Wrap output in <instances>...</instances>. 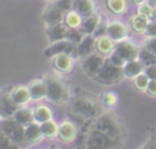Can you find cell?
<instances>
[{"mask_svg": "<svg viewBox=\"0 0 156 149\" xmlns=\"http://www.w3.org/2000/svg\"><path fill=\"white\" fill-rule=\"evenodd\" d=\"M95 131H99L111 137L121 138L123 134V126L122 122L113 114H101L96 118Z\"/></svg>", "mask_w": 156, "mask_h": 149, "instance_id": "obj_1", "label": "cell"}, {"mask_svg": "<svg viewBox=\"0 0 156 149\" xmlns=\"http://www.w3.org/2000/svg\"><path fill=\"white\" fill-rule=\"evenodd\" d=\"M119 147V138L107 136L99 131L90 133L85 142V149H118Z\"/></svg>", "mask_w": 156, "mask_h": 149, "instance_id": "obj_2", "label": "cell"}, {"mask_svg": "<svg viewBox=\"0 0 156 149\" xmlns=\"http://www.w3.org/2000/svg\"><path fill=\"white\" fill-rule=\"evenodd\" d=\"M44 81L48 88V99H50L54 103H61L68 99V89L61 78L49 74L44 78Z\"/></svg>", "mask_w": 156, "mask_h": 149, "instance_id": "obj_3", "label": "cell"}, {"mask_svg": "<svg viewBox=\"0 0 156 149\" xmlns=\"http://www.w3.org/2000/svg\"><path fill=\"white\" fill-rule=\"evenodd\" d=\"M71 110L79 117H98L101 115L100 105L94 99L87 96L77 98L71 104Z\"/></svg>", "mask_w": 156, "mask_h": 149, "instance_id": "obj_4", "label": "cell"}, {"mask_svg": "<svg viewBox=\"0 0 156 149\" xmlns=\"http://www.w3.org/2000/svg\"><path fill=\"white\" fill-rule=\"evenodd\" d=\"M123 77H124L123 68L113 65L108 59H106L104 66L96 74L95 79L104 84H113V83L118 82L119 79H122Z\"/></svg>", "mask_w": 156, "mask_h": 149, "instance_id": "obj_5", "label": "cell"}, {"mask_svg": "<svg viewBox=\"0 0 156 149\" xmlns=\"http://www.w3.org/2000/svg\"><path fill=\"white\" fill-rule=\"evenodd\" d=\"M0 129H2L17 144L22 145V144L27 143L26 137H24V126H22L21 123H18L15 118H12V117L5 118L0 123Z\"/></svg>", "mask_w": 156, "mask_h": 149, "instance_id": "obj_6", "label": "cell"}, {"mask_svg": "<svg viewBox=\"0 0 156 149\" xmlns=\"http://www.w3.org/2000/svg\"><path fill=\"white\" fill-rule=\"evenodd\" d=\"M44 54L48 57H54V56L60 55V54L73 55V54H77V44L69 42L68 39L57 40V42L51 43V45L49 48H46Z\"/></svg>", "mask_w": 156, "mask_h": 149, "instance_id": "obj_7", "label": "cell"}, {"mask_svg": "<svg viewBox=\"0 0 156 149\" xmlns=\"http://www.w3.org/2000/svg\"><path fill=\"white\" fill-rule=\"evenodd\" d=\"M105 57L101 54H90L89 56H85L83 59L82 62V67L85 71L87 74L91 76V77H96V74L99 73V71L101 70V67L105 64Z\"/></svg>", "mask_w": 156, "mask_h": 149, "instance_id": "obj_8", "label": "cell"}, {"mask_svg": "<svg viewBox=\"0 0 156 149\" xmlns=\"http://www.w3.org/2000/svg\"><path fill=\"white\" fill-rule=\"evenodd\" d=\"M115 51H117L126 61L138 59V54H139V49L136 48V45L133 42L124 39L117 42V44L115 45Z\"/></svg>", "mask_w": 156, "mask_h": 149, "instance_id": "obj_9", "label": "cell"}, {"mask_svg": "<svg viewBox=\"0 0 156 149\" xmlns=\"http://www.w3.org/2000/svg\"><path fill=\"white\" fill-rule=\"evenodd\" d=\"M65 12L61 11L54 2L50 4L46 9V11L44 12V21L46 23V26H54V24H57L60 22H63V18H65Z\"/></svg>", "mask_w": 156, "mask_h": 149, "instance_id": "obj_10", "label": "cell"}, {"mask_svg": "<svg viewBox=\"0 0 156 149\" xmlns=\"http://www.w3.org/2000/svg\"><path fill=\"white\" fill-rule=\"evenodd\" d=\"M68 29L69 28H68V26L65 22H60V23L54 24V26H48V28H46V35H48L49 40L51 43H54V42H57V40L66 39V35H67Z\"/></svg>", "mask_w": 156, "mask_h": 149, "instance_id": "obj_11", "label": "cell"}, {"mask_svg": "<svg viewBox=\"0 0 156 149\" xmlns=\"http://www.w3.org/2000/svg\"><path fill=\"white\" fill-rule=\"evenodd\" d=\"M94 48H96V38L93 34H85L83 40L77 44V55L80 57L89 56L93 54Z\"/></svg>", "mask_w": 156, "mask_h": 149, "instance_id": "obj_12", "label": "cell"}, {"mask_svg": "<svg viewBox=\"0 0 156 149\" xmlns=\"http://www.w3.org/2000/svg\"><path fill=\"white\" fill-rule=\"evenodd\" d=\"M28 89H29L32 100H35V101L41 100L48 95V88L44 79H35L30 82L28 85Z\"/></svg>", "mask_w": 156, "mask_h": 149, "instance_id": "obj_13", "label": "cell"}, {"mask_svg": "<svg viewBox=\"0 0 156 149\" xmlns=\"http://www.w3.org/2000/svg\"><path fill=\"white\" fill-rule=\"evenodd\" d=\"M77 137V128L71 121H63L58 125V138L62 142H73Z\"/></svg>", "mask_w": 156, "mask_h": 149, "instance_id": "obj_14", "label": "cell"}, {"mask_svg": "<svg viewBox=\"0 0 156 149\" xmlns=\"http://www.w3.org/2000/svg\"><path fill=\"white\" fill-rule=\"evenodd\" d=\"M107 35L113 42H119V40L126 38L127 28L122 22H118V21L108 22V24H107Z\"/></svg>", "mask_w": 156, "mask_h": 149, "instance_id": "obj_15", "label": "cell"}, {"mask_svg": "<svg viewBox=\"0 0 156 149\" xmlns=\"http://www.w3.org/2000/svg\"><path fill=\"white\" fill-rule=\"evenodd\" d=\"M0 107H1V114L5 118L13 117L17 109L20 107L10 96V94H5L0 96Z\"/></svg>", "mask_w": 156, "mask_h": 149, "instance_id": "obj_16", "label": "cell"}, {"mask_svg": "<svg viewBox=\"0 0 156 149\" xmlns=\"http://www.w3.org/2000/svg\"><path fill=\"white\" fill-rule=\"evenodd\" d=\"M11 99L18 105V106H24L29 100H32L30 98V93L28 87L24 85H18L16 87L11 93H10Z\"/></svg>", "mask_w": 156, "mask_h": 149, "instance_id": "obj_17", "label": "cell"}, {"mask_svg": "<svg viewBox=\"0 0 156 149\" xmlns=\"http://www.w3.org/2000/svg\"><path fill=\"white\" fill-rule=\"evenodd\" d=\"M24 137L27 143H38L39 140H41L43 133L40 129V123H38L37 121H33L32 123L27 125L24 127Z\"/></svg>", "mask_w": 156, "mask_h": 149, "instance_id": "obj_18", "label": "cell"}, {"mask_svg": "<svg viewBox=\"0 0 156 149\" xmlns=\"http://www.w3.org/2000/svg\"><path fill=\"white\" fill-rule=\"evenodd\" d=\"M54 66L57 71L62 73H67L73 67V59L68 54H60L54 56Z\"/></svg>", "mask_w": 156, "mask_h": 149, "instance_id": "obj_19", "label": "cell"}, {"mask_svg": "<svg viewBox=\"0 0 156 149\" xmlns=\"http://www.w3.org/2000/svg\"><path fill=\"white\" fill-rule=\"evenodd\" d=\"M144 70H145V65L139 59H135V60H130L126 62L123 67V73H124V77L134 78L139 73L144 72Z\"/></svg>", "mask_w": 156, "mask_h": 149, "instance_id": "obj_20", "label": "cell"}, {"mask_svg": "<svg viewBox=\"0 0 156 149\" xmlns=\"http://www.w3.org/2000/svg\"><path fill=\"white\" fill-rule=\"evenodd\" d=\"M13 118L21 123L22 126H27L29 123H32L34 121V110H30L27 106H20L13 116Z\"/></svg>", "mask_w": 156, "mask_h": 149, "instance_id": "obj_21", "label": "cell"}, {"mask_svg": "<svg viewBox=\"0 0 156 149\" xmlns=\"http://www.w3.org/2000/svg\"><path fill=\"white\" fill-rule=\"evenodd\" d=\"M99 23H100V16L94 12L87 17H83V22L80 27L85 34H93Z\"/></svg>", "mask_w": 156, "mask_h": 149, "instance_id": "obj_22", "label": "cell"}, {"mask_svg": "<svg viewBox=\"0 0 156 149\" xmlns=\"http://www.w3.org/2000/svg\"><path fill=\"white\" fill-rule=\"evenodd\" d=\"M115 43L108 35H104L96 39V49L101 55H110L115 50Z\"/></svg>", "mask_w": 156, "mask_h": 149, "instance_id": "obj_23", "label": "cell"}, {"mask_svg": "<svg viewBox=\"0 0 156 149\" xmlns=\"http://www.w3.org/2000/svg\"><path fill=\"white\" fill-rule=\"evenodd\" d=\"M40 129H41L44 138L51 139V138L58 137V123L56 121H54L52 118L40 123Z\"/></svg>", "mask_w": 156, "mask_h": 149, "instance_id": "obj_24", "label": "cell"}, {"mask_svg": "<svg viewBox=\"0 0 156 149\" xmlns=\"http://www.w3.org/2000/svg\"><path fill=\"white\" fill-rule=\"evenodd\" d=\"M73 10L77 11L82 17H87L94 13V1L93 0H74Z\"/></svg>", "mask_w": 156, "mask_h": 149, "instance_id": "obj_25", "label": "cell"}, {"mask_svg": "<svg viewBox=\"0 0 156 149\" xmlns=\"http://www.w3.org/2000/svg\"><path fill=\"white\" fill-rule=\"evenodd\" d=\"M51 118H52V111L46 105L39 104L34 109V121H37L38 123H43V122L49 121Z\"/></svg>", "mask_w": 156, "mask_h": 149, "instance_id": "obj_26", "label": "cell"}, {"mask_svg": "<svg viewBox=\"0 0 156 149\" xmlns=\"http://www.w3.org/2000/svg\"><path fill=\"white\" fill-rule=\"evenodd\" d=\"M149 21H150L149 17H146L141 13H138L132 18V28L136 33H145V29L147 27Z\"/></svg>", "mask_w": 156, "mask_h": 149, "instance_id": "obj_27", "label": "cell"}, {"mask_svg": "<svg viewBox=\"0 0 156 149\" xmlns=\"http://www.w3.org/2000/svg\"><path fill=\"white\" fill-rule=\"evenodd\" d=\"M82 22L83 17L74 10H71L65 15V23L68 26V28H79Z\"/></svg>", "mask_w": 156, "mask_h": 149, "instance_id": "obj_28", "label": "cell"}, {"mask_svg": "<svg viewBox=\"0 0 156 149\" xmlns=\"http://www.w3.org/2000/svg\"><path fill=\"white\" fill-rule=\"evenodd\" d=\"M107 7L111 12L116 15H121L126 12L127 4L126 0H107Z\"/></svg>", "mask_w": 156, "mask_h": 149, "instance_id": "obj_29", "label": "cell"}, {"mask_svg": "<svg viewBox=\"0 0 156 149\" xmlns=\"http://www.w3.org/2000/svg\"><path fill=\"white\" fill-rule=\"evenodd\" d=\"M138 59L145 65V66H150V65H156V55H154L152 53H150L145 46L139 50L138 54Z\"/></svg>", "mask_w": 156, "mask_h": 149, "instance_id": "obj_30", "label": "cell"}, {"mask_svg": "<svg viewBox=\"0 0 156 149\" xmlns=\"http://www.w3.org/2000/svg\"><path fill=\"white\" fill-rule=\"evenodd\" d=\"M20 144H17L2 129H0V149H20Z\"/></svg>", "mask_w": 156, "mask_h": 149, "instance_id": "obj_31", "label": "cell"}, {"mask_svg": "<svg viewBox=\"0 0 156 149\" xmlns=\"http://www.w3.org/2000/svg\"><path fill=\"white\" fill-rule=\"evenodd\" d=\"M84 37H85V33L82 31V28H69L67 32L66 39H68L74 44H79Z\"/></svg>", "mask_w": 156, "mask_h": 149, "instance_id": "obj_32", "label": "cell"}, {"mask_svg": "<svg viewBox=\"0 0 156 149\" xmlns=\"http://www.w3.org/2000/svg\"><path fill=\"white\" fill-rule=\"evenodd\" d=\"M149 82H150V78L146 76L145 72H141V73H139L138 76L134 77V85H135L136 89H139L141 92L146 90V87H147Z\"/></svg>", "mask_w": 156, "mask_h": 149, "instance_id": "obj_33", "label": "cell"}, {"mask_svg": "<svg viewBox=\"0 0 156 149\" xmlns=\"http://www.w3.org/2000/svg\"><path fill=\"white\" fill-rule=\"evenodd\" d=\"M117 100H118V96H117V94L113 93V92H106V93L102 95V104H104L105 106H107V107H111V106L116 105Z\"/></svg>", "mask_w": 156, "mask_h": 149, "instance_id": "obj_34", "label": "cell"}, {"mask_svg": "<svg viewBox=\"0 0 156 149\" xmlns=\"http://www.w3.org/2000/svg\"><path fill=\"white\" fill-rule=\"evenodd\" d=\"M52 2L65 13L73 10V5H74V0H54Z\"/></svg>", "mask_w": 156, "mask_h": 149, "instance_id": "obj_35", "label": "cell"}, {"mask_svg": "<svg viewBox=\"0 0 156 149\" xmlns=\"http://www.w3.org/2000/svg\"><path fill=\"white\" fill-rule=\"evenodd\" d=\"M108 60H110L113 65H116V66H118V67H122V68L124 67V65H126V62H127V61H126V60H124L117 51H115V50L110 54Z\"/></svg>", "mask_w": 156, "mask_h": 149, "instance_id": "obj_36", "label": "cell"}, {"mask_svg": "<svg viewBox=\"0 0 156 149\" xmlns=\"http://www.w3.org/2000/svg\"><path fill=\"white\" fill-rule=\"evenodd\" d=\"M107 24H108V23H106V22H101V21H100V23L98 24V27H96V29L94 31L93 35H94L96 39L100 38V37L107 35Z\"/></svg>", "mask_w": 156, "mask_h": 149, "instance_id": "obj_37", "label": "cell"}, {"mask_svg": "<svg viewBox=\"0 0 156 149\" xmlns=\"http://www.w3.org/2000/svg\"><path fill=\"white\" fill-rule=\"evenodd\" d=\"M145 48L150 53L156 55V37H147V39L145 42Z\"/></svg>", "mask_w": 156, "mask_h": 149, "instance_id": "obj_38", "label": "cell"}, {"mask_svg": "<svg viewBox=\"0 0 156 149\" xmlns=\"http://www.w3.org/2000/svg\"><path fill=\"white\" fill-rule=\"evenodd\" d=\"M152 7L151 6H149L145 1L143 2V4H140V6H139V9H138V13H141V15H144V16H146V17H149L150 15H151V12H152Z\"/></svg>", "mask_w": 156, "mask_h": 149, "instance_id": "obj_39", "label": "cell"}, {"mask_svg": "<svg viewBox=\"0 0 156 149\" xmlns=\"http://www.w3.org/2000/svg\"><path fill=\"white\" fill-rule=\"evenodd\" d=\"M145 34L147 37H156V22L149 21L147 27L145 29Z\"/></svg>", "mask_w": 156, "mask_h": 149, "instance_id": "obj_40", "label": "cell"}, {"mask_svg": "<svg viewBox=\"0 0 156 149\" xmlns=\"http://www.w3.org/2000/svg\"><path fill=\"white\" fill-rule=\"evenodd\" d=\"M144 72L146 73V76H147L150 79H156V65L145 66Z\"/></svg>", "mask_w": 156, "mask_h": 149, "instance_id": "obj_41", "label": "cell"}, {"mask_svg": "<svg viewBox=\"0 0 156 149\" xmlns=\"http://www.w3.org/2000/svg\"><path fill=\"white\" fill-rule=\"evenodd\" d=\"M146 92L152 95V96H156V79H150L147 87H146Z\"/></svg>", "mask_w": 156, "mask_h": 149, "instance_id": "obj_42", "label": "cell"}, {"mask_svg": "<svg viewBox=\"0 0 156 149\" xmlns=\"http://www.w3.org/2000/svg\"><path fill=\"white\" fill-rule=\"evenodd\" d=\"M149 20H150V21H152V22H156V9H154V10H152L151 15L149 16Z\"/></svg>", "mask_w": 156, "mask_h": 149, "instance_id": "obj_43", "label": "cell"}, {"mask_svg": "<svg viewBox=\"0 0 156 149\" xmlns=\"http://www.w3.org/2000/svg\"><path fill=\"white\" fill-rule=\"evenodd\" d=\"M145 2L149 6H151L152 9H156V0H145Z\"/></svg>", "mask_w": 156, "mask_h": 149, "instance_id": "obj_44", "label": "cell"}, {"mask_svg": "<svg viewBox=\"0 0 156 149\" xmlns=\"http://www.w3.org/2000/svg\"><path fill=\"white\" fill-rule=\"evenodd\" d=\"M146 149H156V143H155V142H154V143H151Z\"/></svg>", "mask_w": 156, "mask_h": 149, "instance_id": "obj_45", "label": "cell"}, {"mask_svg": "<svg viewBox=\"0 0 156 149\" xmlns=\"http://www.w3.org/2000/svg\"><path fill=\"white\" fill-rule=\"evenodd\" d=\"M133 1H134L135 4H139V5H140V4H143L145 0H133Z\"/></svg>", "mask_w": 156, "mask_h": 149, "instance_id": "obj_46", "label": "cell"}, {"mask_svg": "<svg viewBox=\"0 0 156 149\" xmlns=\"http://www.w3.org/2000/svg\"><path fill=\"white\" fill-rule=\"evenodd\" d=\"M2 116V114H1V107H0V117Z\"/></svg>", "mask_w": 156, "mask_h": 149, "instance_id": "obj_47", "label": "cell"}, {"mask_svg": "<svg viewBox=\"0 0 156 149\" xmlns=\"http://www.w3.org/2000/svg\"><path fill=\"white\" fill-rule=\"evenodd\" d=\"M155 143H156V140H155Z\"/></svg>", "mask_w": 156, "mask_h": 149, "instance_id": "obj_48", "label": "cell"}]
</instances>
